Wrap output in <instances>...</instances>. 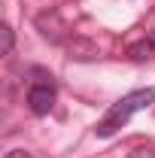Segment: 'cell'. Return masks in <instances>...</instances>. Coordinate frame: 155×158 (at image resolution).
<instances>
[{
    "label": "cell",
    "mask_w": 155,
    "mask_h": 158,
    "mask_svg": "<svg viewBox=\"0 0 155 158\" xmlns=\"http://www.w3.org/2000/svg\"><path fill=\"white\" fill-rule=\"evenodd\" d=\"M6 158H31L24 149H12V152H6Z\"/></svg>",
    "instance_id": "ba28073f"
},
{
    "label": "cell",
    "mask_w": 155,
    "mask_h": 158,
    "mask_svg": "<svg viewBox=\"0 0 155 158\" xmlns=\"http://www.w3.org/2000/svg\"><path fill=\"white\" fill-rule=\"evenodd\" d=\"M67 49H70V58H79V61H88V58H94V55H97L94 46H91L88 40H70Z\"/></svg>",
    "instance_id": "5b68a950"
},
{
    "label": "cell",
    "mask_w": 155,
    "mask_h": 158,
    "mask_svg": "<svg viewBox=\"0 0 155 158\" xmlns=\"http://www.w3.org/2000/svg\"><path fill=\"white\" fill-rule=\"evenodd\" d=\"M37 27H40V34L49 40V43H61L64 34H67V24H64V19H61L55 9L40 12V15H37Z\"/></svg>",
    "instance_id": "3957f363"
},
{
    "label": "cell",
    "mask_w": 155,
    "mask_h": 158,
    "mask_svg": "<svg viewBox=\"0 0 155 158\" xmlns=\"http://www.w3.org/2000/svg\"><path fill=\"white\" fill-rule=\"evenodd\" d=\"M149 37H152V40H155V31H152V34H149Z\"/></svg>",
    "instance_id": "9c48e42d"
},
{
    "label": "cell",
    "mask_w": 155,
    "mask_h": 158,
    "mask_svg": "<svg viewBox=\"0 0 155 158\" xmlns=\"http://www.w3.org/2000/svg\"><path fill=\"white\" fill-rule=\"evenodd\" d=\"M0 34H3V49H0V52H3V55H9V52H12V27H9V24H3V27H0Z\"/></svg>",
    "instance_id": "8992f818"
},
{
    "label": "cell",
    "mask_w": 155,
    "mask_h": 158,
    "mask_svg": "<svg viewBox=\"0 0 155 158\" xmlns=\"http://www.w3.org/2000/svg\"><path fill=\"white\" fill-rule=\"evenodd\" d=\"M128 158H155V149H134Z\"/></svg>",
    "instance_id": "52a82bcc"
},
{
    "label": "cell",
    "mask_w": 155,
    "mask_h": 158,
    "mask_svg": "<svg viewBox=\"0 0 155 158\" xmlns=\"http://www.w3.org/2000/svg\"><path fill=\"white\" fill-rule=\"evenodd\" d=\"M128 58L131 61H152L155 58V40H137L128 46Z\"/></svg>",
    "instance_id": "277c9868"
},
{
    "label": "cell",
    "mask_w": 155,
    "mask_h": 158,
    "mask_svg": "<svg viewBox=\"0 0 155 158\" xmlns=\"http://www.w3.org/2000/svg\"><path fill=\"white\" fill-rule=\"evenodd\" d=\"M152 100H155V88H140V91L125 94L119 103H113V106L107 110V116L100 118V125H97V137H113L122 125H128V118L134 116L137 110H143V106L152 103Z\"/></svg>",
    "instance_id": "6da1fadb"
},
{
    "label": "cell",
    "mask_w": 155,
    "mask_h": 158,
    "mask_svg": "<svg viewBox=\"0 0 155 158\" xmlns=\"http://www.w3.org/2000/svg\"><path fill=\"white\" fill-rule=\"evenodd\" d=\"M34 85L27 88V106L34 116H49L52 106H55V85H52V76H46L43 70H34Z\"/></svg>",
    "instance_id": "7a4b0ae2"
}]
</instances>
